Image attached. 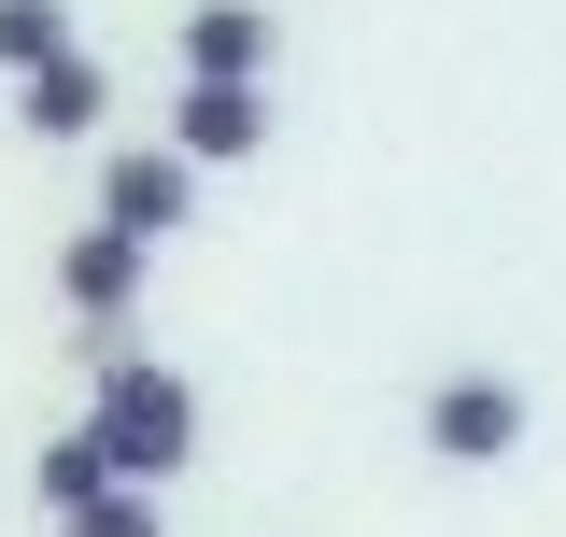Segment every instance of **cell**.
I'll list each match as a JSON object with an SVG mask.
<instances>
[{"instance_id": "1", "label": "cell", "mask_w": 566, "mask_h": 537, "mask_svg": "<svg viewBox=\"0 0 566 537\" xmlns=\"http://www.w3.org/2000/svg\"><path fill=\"white\" fill-rule=\"evenodd\" d=\"M85 439H99V467H114V481H185V453H199V382L156 368V354H99Z\"/></svg>"}, {"instance_id": "2", "label": "cell", "mask_w": 566, "mask_h": 537, "mask_svg": "<svg viewBox=\"0 0 566 537\" xmlns=\"http://www.w3.org/2000/svg\"><path fill=\"white\" fill-rule=\"evenodd\" d=\"M142 268H156V241H128V227H99V212H85V227H71L57 241V312L85 339H114L142 312Z\"/></svg>"}, {"instance_id": "3", "label": "cell", "mask_w": 566, "mask_h": 537, "mask_svg": "<svg viewBox=\"0 0 566 537\" xmlns=\"http://www.w3.org/2000/svg\"><path fill=\"white\" fill-rule=\"evenodd\" d=\"M424 453H439V467H495V453H524V382H510V368H453V382L424 397Z\"/></svg>"}, {"instance_id": "4", "label": "cell", "mask_w": 566, "mask_h": 537, "mask_svg": "<svg viewBox=\"0 0 566 537\" xmlns=\"http://www.w3.org/2000/svg\"><path fill=\"white\" fill-rule=\"evenodd\" d=\"M170 156H185V170H241V156H270V85L185 71V99H170Z\"/></svg>"}, {"instance_id": "5", "label": "cell", "mask_w": 566, "mask_h": 537, "mask_svg": "<svg viewBox=\"0 0 566 537\" xmlns=\"http://www.w3.org/2000/svg\"><path fill=\"white\" fill-rule=\"evenodd\" d=\"M199 212V170L170 156V141H114L99 156V227H128V241H170Z\"/></svg>"}, {"instance_id": "6", "label": "cell", "mask_w": 566, "mask_h": 537, "mask_svg": "<svg viewBox=\"0 0 566 537\" xmlns=\"http://www.w3.org/2000/svg\"><path fill=\"white\" fill-rule=\"evenodd\" d=\"M14 128H29V141H99V128H114V71L85 57V43L43 57V71H14Z\"/></svg>"}, {"instance_id": "7", "label": "cell", "mask_w": 566, "mask_h": 537, "mask_svg": "<svg viewBox=\"0 0 566 537\" xmlns=\"http://www.w3.org/2000/svg\"><path fill=\"white\" fill-rule=\"evenodd\" d=\"M185 71L270 85V0H199V14H185Z\"/></svg>"}, {"instance_id": "8", "label": "cell", "mask_w": 566, "mask_h": 537, "mask_svg": "<svg viewBox=\"0 0 566 537\" xmlns=\"http://www.w3.org/2000/svg\"><path fill=\"white\" fill-rule=\"evenodd\" d=\"M99 481H114V467H99V439H85V424H57V439L29 453V495H43V524H71Z\"/></svg>"}, {"instance_id": "9", "label": "cell", "mask_w": 566, "mask_h": 537, "mask_svg": "<svg viewBox=\"0 0 566 537\" xmlns=\"http://www.w3.org/2000/svg\"><path fill=\"white\" fill-rule=\"evenodd\" d=\"M43 57H71V0H0V85Z\"/></svg>"}, {"instance_id": "10", "label": "cell", "mask_w": 566, "mask_h": 537, "mask_svg": "<svg viewBox=\"0 0 566 537\" xmlns=\"http://www.w3.org/2000/svg\"><path fill=\"white\" fill-rule=\"evenodd\" d=\"M57 537H170V509H156V481H99Z\"/></svg>"}]
</instances>
